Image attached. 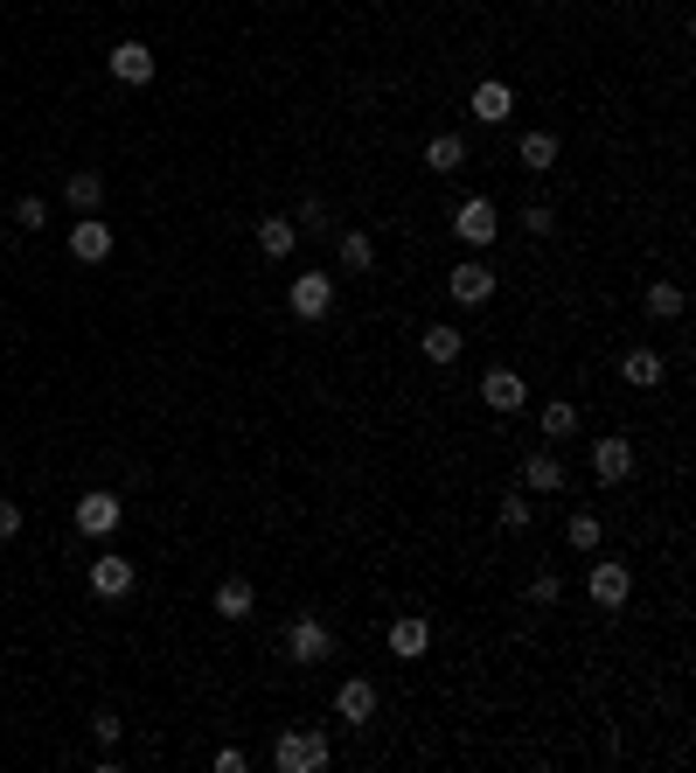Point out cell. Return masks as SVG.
I'll return each mask as SVG.
<instances>
[{
    "label": "cell",
    "instance_id": "6da1fadb",
    "mask_svg": "<svg viewBox=\"0 0 696 773\" xmlns=\"http://www.w3.org/2000/svg\"><path fill=\"white\" fill-rule=\"evenodd\" d=\"M453 231H460V244H467V251H487V244L502 237V210H495L487 196H467L460 210H453Z\"/></svg>",
    "mask_w": 696,
    "mask_h": 773
},
{
    "label": "cell",
    "instance_id": "8fae6325",
    "mask_svg": "<svg viewBox=\"0 0 696 773\" xmlns=\"http://www.w3.org/2000/svg\"><path fill=\"white\" fill-rule=\"evenodd\" d=\"M425 648H432V620H425V613L390 620V655H398V663H418Z\"/></svg>",
    "mask_w": 696,
    "mask_h": 773
},
{
    "label": "cell",
    "instance_id": "e575fe53",
    "mask_svg": "<svg viewBox=\"0 0 696 773\" xmlns=\"http://www.w3.org/2000/svg\"><path fill=\"white\" fill-rule=\"evenodd\" d=\"M244 766H251V760H244L237 746H223V752H216V773H244Z\"/></svg>",
    "mask_w": 696,
    "mask_h": 773
},
{
    "label": "cell",
    "instance_id": "ffe728a7",
    "mask_svg": "<svg viewBox=\"0 0 696 773\" xmlns=\"http://www.w3.org/2000/svg\"><path fill=\"white\" fill-rule=\"evenodd\" d=\"M251 607H258L251 578H223V586H216V613L223 620H251Z\"/></svg>",
    "mask_w": 696,
    "mask_h": 773
},
{
    "label": "cell",
    "instance_id": "8992f818",
    "mask_svg": "<svg viewBox=\"0 0 696 773\" xmlns=\"http://www.w3.org/2000/svg\"><path fill=\"white\" fill-rule=\"evenodd\" d=\"M446 293H453L460 307H487V300H495V272H487V258H460L453 279H446Z\"/></svg>",
    "mask_w": 696,
    "mask_h": 773
},
{
    "label": "cell",
    "instance_id": "7c38bea8",
    "mask_svg": "<svg viewBox=\"0 0 696 773\" xmlns=\"http://www.w3.org/2000/svg\"><path fill=\"white\" fill-rule=\"evenodd\" d=\"M592 475L606 481V488H620V481L634 475V446L620 440V432H613V440H599V446H592Z\"/></svg>",
    "mask_w": 696,
    "mask_h": 773
},
{
    "label": "cell",
    "instance_id": "83f0119b",
    "mask_svg": "<svg viewBox=\"0 0 696 773\" xmlns=\"http://www.w3.org/2000/svg\"><path fill=\"white\" fill-rule=\"evenodd\" d=\"M530 495H502V530H530Z\"/></svg>",
    "mask_w": 696,
    "mask_h": 773
},
{
    "label": "cell",
    "instance_id": "d4e9b609",
    "mask_svg": "<svg viewBox=\"0 0 696 773\" xmlns=\"http://www.w3.org/2000/svg\"><path fill=\"white\" fill-rule=\"evenodd\" d=\"M376 266V237L369 231H342V272H369Z\"/></svg>",
    "mask_w": 696,
    "mask_h": 773
},
{
    "label": "cell",
    "instance_id": "4316f807",
    "mask_svg": "<svg viewBox=\"0 0 696 773\" xmlns=\"http://www.w3.org/2000/svg\"><path fill=\"white\" fill-rule=\"evenodd\" d=\"M564 543H571V551H599V516L592 508H578V516L564 523Z\"/></svg>",
    "mask_w": 696,
    "mask_h": 773
},
{
    "label": "cell",
    "instance_id": "52a82bcc",
    "mask_svg": "<svg viewBox=\"0 0 696 773\" xmlns=\"http://www.w3.org/2000/svg\"><path fill=\"white\" fill-rule=\"evenodd\" d=\"M293 314L299 320H328L334 314V279L328 272H299L293 279Z\"/></svg>",
    "mask_w": 696,
    "mask_h": 773
},
{
    "label": "cell",
    "instance_id": "277c9868",
    "mask_svg": "<svg viewBox=\"0 0 696 773\" xmlns=\"http://www.w3.org/2000/svg\"><path fill=\"white\" fill-rule=\"evenodd\" d=\"M286 655L299 669H314V663H328L334 655V634H328V620H314V613H299L293 628H286Z\"/></svg>",
    "mask_w": 696,
    "mask_h": 773
},
{
    "label": "cell",
    "instance_id": "cb8c5ba5",
    "mask_svg": "<svg viewBox=\"0 0 696 773\" xmlns=\"http://www.w3.org/2000/svg\"><path fill=\"white\" fill-rule=\"evenodd\" d=\"M683 307H689V293L675 286V279H654V286H648V314L654 320H683Z\"/></svg>",
    "mask_w": 696,
    "mask_h": 773
},
{
    "label": "cell",
    "instance_id": "ac0fdd59",
    "mask_svg": "<svg viewBox=\"0 0 696 773\" xmlns=\"http://www.w3.org/2000/svg\"><path fill=\"white\" fill-rule=\"evenodd\" d=\"M63 196H70V210H78V216H98V202H105V175H98V167H78V175L63 181Z\"/></svg>",
    "mask_w": 696,
    "mask_h": 773
},
{
    "label": "cell",
    "instance_id": "ba28073f",
    "mask_svg": "<svg viewBox=\"0 0 696 773\" xmlns=\"http://www.w3.org/2000/svg\"><path fill=\"white\" fill-rule=\"evenodd\" d=\"M70 258H84V266H105V258H111V223L78 216V223H70Z\"/></svg>",
    "mask_w": 696,
    "mask_h": 773
},
{
    "label": "cell",
    "instance_id": "2e32d148",
    "mask_svg": "<svg viewBox=\"0 0 696 773\" xmlns=\"http://www.w3.org/2000/svg\"><path fill=\"white\" fill-rule=\"evenodd\" d=\"M620 376H627V390H662L669 363H662L654 349H627V363H620Z\"/></svg>",
    "mask_w": 696,
    "mask_h": 773
},
{
    "label": "cell",
    "instance_id": "836d02e7",
    "mask_svg": "<svg viewBox=\"0 0 696 773\" xmlns=\"http://www.w3.org/2000/svg\"><path fill=\"white\" fill-rule=\"evenodd\" d=\"M91 731H98V746H111V739H119V731H126V725H119V718H111V711H98V718H91Z\"/></svg>",
    "mask_w": 696,
    "mask_h": 773
},
{
    "label": "cell",
    "instance_id": "44dd1931",
    "mask_svg": "<svg viewBox=\"0 0 696 773\" xmlns=\"http://www.w3.org/2000/svg\"><path fill=\"white\" fill-rule=\"evenodd\" d=\"M460 161H467V140L460 133H432L425 140V167H432V175H453Z\"/></svg>",
    "mask_w": 696,
    "mask_h": 773
},
{
    "label": "cell",
    "instance_id": "9c48e42d",
    "mask_svg": "<svg viewBox=\"0 0 696 773\" xmlns=\"http://www.w3.org/2000/svg\"><path fill=\"white\" fill-rule=\"evenodd\" d=\"M509 84H502V78H487V84H474V91H467V119H481V126H502V119H509Z\"/></svg>",
    "mask_w": 696,
    "mask_h": 773
},
{
    "label": "cell",
    "instance_id": "484cf974",
    "mask_svg": "<svg viewBox=\"0 0 696 773\" xmlns=\"http://www.w3.org/2000/svg\"><path fill=\"white\" fill-rule=\"evenodd\" d=\"M571 432H578V405L551 398V405H543V440H571Z\"/></svg>",
    "mask_w": 696,
    "mask_h": 773
},
{
    "label": "cell",
    "instance_id": "3957f363",
    "mask_svg": "<svg viewBox=\"0 0 696 773\" xmlns=\"http://www.w3.org/2000/svg\"><path fill=\"white\" fill-rule=\"evenodd\" d=\"M272 766L279 773H321L328 766V739L321 731H286V739L272 746Z\"/></svg>",
    "mask_w": 696,
    "mask_h": 773
},
{
    "label": "cell",
    "instance_id": "603a6c76",
    "mask_svg": "<svg viewBox=\"0 0 696 773\" xmlns=\"http://www.w3.org/2000/svg\"><path fill=\"white\" fill-rule=\"evenodd\" d=\"M516 161L530 167V175H543V167H557V133H522V140H516Z\"/></svg>",
    "mask_w": 696,
    "mask_h": 773
},
{
    "label": "cell",
    "instance_id": "7a4b0ae2",
    "mask_svg": "<svg viewBox=\"0 0 696 773\" xmlns=\"http://www.w3.org/2000/svg\"><path fill=\"white\" fill-rule=\"evenodd\" d=\"M586 593H592V607H627V599H634V572H627V564H620V558H592V572H586Z\"/></svg>",
    "mask_w": 696,
    "mask_h": 773
},
{
    "label": "cell",
    "instance_id": "9a60e30c",
    "mask_svg": "<svg viewBox=\"0 0 696 773\" xmlns=\"http://www.w3.org/2000/svg\"><path fill=\"white\" fill-rule=\"evenodd\" d=\"M91 593H98V599H126V593H133V558H91Z\"/></svg>",
    "mask_w": 696,
    "mask_h": 773
},
{
    "label": "cell",
    "instance_id": "e0dca14e",
    "mask_svg": "<svg viewBox=\"0 0 696 773\" xmlns=\"http://www.w3.org/2000/svg\"><path fill=\"white\" fill-rule=\"evenodd\" d=\"M522 488H530V495H557V488H564V460L551 454V446L522 460Z\"/></svg>",
    "mask_w": 696,
    "mask_h": 773
},
{
    "label": "cell",
    "instance_id": "5b68a950",
    "mask_svg": "<svg viewBox=\"0 0 696 773\" xmlns=\"http://www.w3.org/2000/svg\"><path fill=\"white\" fill-rule=\"evenodd\" d=\"M119 516H126V508H119V495H105V488L78 495V508H70V523H78L84 537H111V530H119Z\"/></svg>",
    "mask_w": 696,
    "mask_h": 773
},
{
    "label": "cell",
    "instance_id": "7402d4cb",
    "mask_svg": "<svg viewBox=\"0 0 696 773\" xmlns=\"http://www.w3.org/2000/svg\"><path fill=\"white\" fill-rule=\"evenodd\" d=\"M293 244H299V223H286V216L258 223V251H266V258H293Z\"/></svg>",
    "mask_w": 696,
    "mask_h": 773
},
{
    "label": "cell",
    "instance_id": "5bb4252c",
    "mask_svg": "<svg viewBox=\"0 0 696 773\" xmlns=\"http://www.w3.org/2000/svg\"><path fill=\"white\" fill-rule=\"evenodd\" d=\"M105 63H111V78H119V84H154V49H146V43H119Z\"/></svg>",
    "mask_w": 696,
    "mask_h": 773
},
{
    "label": "cell",
    "instance_id": "1f68e13d",
    "mask_svg": "<svg viewBox=\"0 0 696 773\" xmlns=\"http://www.w3.org/2000/svg\"><path fill=\"white\" fill-rule=\"evenodd\" d=\"M293 223H299V231H321V223H328V210H321V202L307 196V202H299V216H293Z\"/></svg>",
    "mask_w": 696,
    "mask_h": 773
},
{
    "label": "cell",
    "instance_id": "4fadbf2b",
    "mask_svg": "<svg viewBox=\"0 0 696 773\" xmlns=\"http://www.w3.org/2000/svg\"><path fill=\"white\" fill-rule=\"evenodd\" d=\"M334 711H342V725H369L376 718V683L369 676H349V683L334 690Z\"/></svg>",
    "mask_w": 696,
    "mask_h": 773
},
{
    "label": "cell",
    "instance_id": "d6986e66",
    "mask_svg": "<svg viewBox=\"0 0 696 773\" xmlns=\"http://www.w3.org/2000/svg\"><path fill=\"white\" fill-rule=\"evenodd\" d=\"M418 349H425V363H439V370H446V363H460L467 335H460V328H446V320H432V328L418 335Z\"/></svg>",
    "mask_w": 696,
    "mask_h": 773
},
{
    "label": "cell",
    "instance_id": "4dcf8cb0",
    "mask_svg": "<svg viewBox=\"0 0 696 773\" xmlns=\"http://www.w3.org/2000/svg\"><path fill=\"white\" fill-rule=\"evenodd\" d=\"M22 537V502H0V543Z\"/></svg>",
    "mask_w": 696,
    "mask_h": 773
},
{
    "label": "cell",
    "instance_id": "d6a6232c",
    "mask_svg": "<svg viewBox=\"0 0 696 773\" xmlns=\"http://www.w3.org/2000/svg\"><path fill=\"white\" fill-rule=\"evenodd\" d=\"M522 231L543 237V231H551V210H543V202H530V210H522Z\"/></svg>",
    "mask_w": 696,
    "mask_h": 773
},
{
    "label": "cell",
    "instance_id": "f1b7e54d",
    "mask_svg": "<svg viewBox=\"0 0 696 773\" xmlns=\"http://www.w3.org/2000/svg\"><path fill=\"white\" fill-rule=\"evenodd\" d=\"M530 599H536V607H557V599H564V578H557V572H536V578H530Z\"/></svg>",
    "mask_w": 696,
    "mask_h": 773
},
{
    "label": "cell",
    "instance_id": "30bf717a",
    "mask_svg": "<svg viewBox=\"0 0 696 773\" xmlns=\"http://www.w3.org/2000/svg\"><path fill=\"white\" fill-rule=\"evenodd\" d=\"M481 398H487V411H522V405H530V384H522L516 370H487L481 376Z\"/></svg>",
    "mask_w": 696,
    "mask_h": 773
},
{
    "label": "cell",
    "instance_id": "f546056e",
    "mask_svg": "<svg viewBox=\"0 0 696 773\" xmlns=\"http://www.w3.org/2000/svg\"><path fill=\"white\" fill-rule=\"evenodd\" d=\"M14 223H22V231H43V223H49L43 196H22V202H14Z\"/></svg>",
    "mask_w": 696,
    "mask_h": 773
}]
</instances>
